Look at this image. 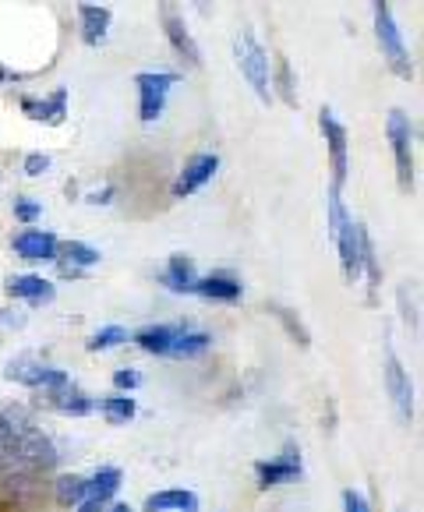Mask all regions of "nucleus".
<instances>
[{"mask_svg": "<svg viewBox=\"0 0 424 512\" xmlns=\"http://www.w3.org/2000/svg\"><path fill=\"white\" fill-rule=\"evenodd\" d=\"M110 512H135V509H131L128 502H117V505H114V509H110Z\"/></svg>", "mask_w": 424, "mask_h": 512, "instance_id": "c9c22d12", "label": "nucleus"}, {"mask_svg": "<svg viewBox=\"0 0 424 512\" xmlns=\"http://www.w3.org/2000/svg\"><path fill=\"white\" fill-rule=\"evenodd\" d=\"M343 512H371L368 502H364V495L357 488H347L343 491Z\"/></svg>", "mask_w": 424, "mask_h": 512, "instance_id": "473e14b6", "label": "nucleus"}, {"mask_svg": "<svg viewBox=\"0 0 424 512\" xmlns=\"http://www.w3.org/2000/svg\"><path fill=\"white\" fill-rule=\"evenodd\" d=\"M85 477L82 474H64V477H57V502L61 505H78L82 502V495H85Z\"/></svg>", "mask_w": 424, "mask_h": 512, "instance_id": "a878e982", "label": "nucleus"}, {"mask_svg": "<svg viewBox=\"0 0 424 512\" xmlns=\"http://www.w3.org/2000/svg\"><path fill=\"white\" fill-rule=\"evenodd\" d=\"M4 290H8L11 297H18V301H29V304H50L53 297H57V287L43 276H8Z\"/></svg>", "mask_w": 424, "mask_h": 512, "instance_id": "2eb2a0df", "label": "nucleus"}, {"mask_svg": "<svg viewBox=\"0 0 424 512\" xmlns=\"http://www.w3.org/2000/svg\"><path fill=\"white\" fill-rule=\"evenodd\" d=\"M0 325H15V329H22V325H25V311L0 308Z\"/></svg>", "mask_w": 424, "mask_h": 512, "instance_id": "72a5a7b5", "label": "nucleus"}, {"mask_svg": "<svg viewBox=\"0 0 424 512\" xmlns=\"http://www.w3.org/2000/svg\"><path fill=\"white\" fill-rule=\"evenodd\" d=\"M361 226L364 223H354V219H347V226L340 230V237H336V251H340V262H343V276L350 279V283H357L361 279Z\"/></svg>", "mask_w": 424, "mask_h": 512, "instance_id": "4468645a", "label": "nucleus"}, {"mask_svg": "<svg viewBox=\"0 0 424 512\" xmlns=\"http://www.w3.org/2000/svg\"><path fill=\"white\" fill-rule=\"evenodd\" d=\"M318 128H322L329 163H333V188L343 191V184H347V128L336 121V113L329 106H322V113H318Z\"/></svg>", "mask_w": 424, "mask_h": 512, "instance_id": "423d86ee", "label": "nucleus"}, {"mask_svg": "<svg viewBox=\"0 0 424 512\" xmlns=\"http://www.w3.org/2000/svg\"><path fill=\"white\" fill-rule=\"evenodd\" d=\"M163 29H167V36H170V43H174V50L181 53L184 61L188 64H202V53H198V46H195V39H191V32H188V25H184V18L181 15H174V8H163Z\"/></svg>", "mask_w": 424, "mask_h": 512, "instance_id": "dca6fc26", "label": "nucleus"}, {"mask_svg": "<svg viewBox=\"0 0 424 512\" xmlns=\"http://www.w3.org/2000/svg\"><path fill=\"white\" fill-rule=\"evenodd\" d=\"M181 82V75L174 71H142L135 78V89H138V121L142 124H156L167 110V99L170 89Z\"/></svg>", "mask_w": 424, "mask_h": 512, "instance_id": "f03ea898", "label": "nucleus"}, {"mask_svg": "<svg viewBox=\"0 0 424 512\" xmlns=\"http://www.w3.org/2000/svg\"><path fill=\"white\" fill-rule=\"evenodd\" d=\"M46 403H50L53 410H61V414H71V417H89L92 407L96 403L85 396L82 389H75V385H61V389H46Z\"/></svg>", "mask_w": 424, "mask_h": 512, "instance_id": "6ab92c4d", "label": "nucleus"}, {"mask_svg": "<svg viewBox=\"0 0 424 512\" xmlns=\"http://www.w3.org/2000/svg\"><path fill=\"white\" fill-rule=\"evenodd\" d=\"M198 297H209V301H223V304H237L241 301V283L227 272H212V276H198L195 283Z\"/></svg>", "mask_w": 424, "mask_h": 512, "instance_id": "f3484780", "label": "nucleus"}, {"mask_svg": "<svg viewBox=\"0 0 424 512\" xmlns=\"http://www.w3.org/2000/svg\"><path fill=\"white\" fill-rule=\"evenodd\" d=\"M96 407L110 424H128V421H135V414H138V403L131 400V396H106Z\"/></svg>", "mask_w": 424, "mask_h": 512, "instance_id": "5701e85b", "label": "nucleus"}, {"mask_svg": "<svg viewBox=\"0 0 424 512\" xmlns=\"http://www.w3.org/2000/svg\"><path fill=\"white\" fill-rule=\"evenodd\" d=\"M276 75H280L283 99H287V103L294 106V103H297V96H294V78H290V64H287V57H276Z\"/></svg>", "mask_w": 424, "mask_h": 512, "instance_id": "c756f323", "label": "nucleus"}, {"mask_svg": "<svg viewBox=\"0 0 424 512\" xmlns=\"http://www.w3.org/2000/svg\"><path fill=\"white\" fill-rule=\"evenodd\" d=\"M114 385H117V389H124V392L138 389V385H142V371H138V368H117L114 371Z\"/></svg>", "mask_w": 424, "mask_h": 512, "instance_id": "7c9ffc66", "label": "nucleus"}, {"mask_svg": "<svg viewBox=\"0 0 424 512\" xmlns=\"http://www.w3.org/2000/svg\"><path fill=\"white\" fill-rule=\"evenodd\" d=\"M128 339H131V332L124 329V325H103V329L89 339V350L92 354H103V350L121 347V343H128Z\"/></svg>", "mask_w": 424, "mask_h": 512, "instance_id": "393cba45", "label": "nucleus"}, {"mask_svg": "<svg viewBox=\"0 0 424 512\" xmlns=\"http://www.w3.org/2000/svg\"><path fill=\"white\" fill-rule=\"evenodd\" d=\"M209 332H198V329H188L181 339L174 343V350H170V357H202L205 350H209Z\"/></svg>", "mask_w": 424, "mask_h": 512, "instance_id": "b1692460", "label": "nucleus"}, {"mask_svg": "<svg viewBox=\"0 0 424 512\" xmlns=\"http://www.w3.org/2000/svg\"><path fill=\"white\" fill-rule=\"evenodd\" d=\"M188 329H191L188 322H174V325H145V329H138L131 339H135V343L145 350V354L170 357V350H174V343H177V339H181Z\"/></svg>", "mask_w": 424, "mask_h": 512, "instance_id": "f8f14e48", "label": "nucleus"}, {"mask_svg": "<svg viewBox=\"0 0 424 512\" xmlns=\"http://www.w3.org/2000/svg\"><path fill=\"white\" fill-rule=\"evenodd\" d=\"M375 39H379V50L382 57L389 61V68L396 71L400 78H410L414 68H410V53H407V43H403L400 29H396V18H393V8L389 4H375Z\"/></svg>", "mask_w": 424, "mask_h": 512, "instance_id": "7ed1b4c3", "label": "nucleus"}, {"mask_svg": "<svg viewBox=\"0 0 424 512\" xmlns=\"http://www.w3.org/2000/svg\"><path fill=\"white\" fill-rule=\"evenodd\" d=\"M326 212H329V237H340V230L347 226V205H343V198H340V191L329 184V195H326Z\"/></svg>", "mask_w": 424, "mask_h": 512, "instance_id": "bb28decb", "label": "nucleus"}, {"mask_svg": "<svg viewBox=\"0 0 424 512\" xmlns=\"http://www.w3.org/2000/svg\"><path fill=\"white\" fill-rule=\"evenodd\" d=\"M57 258H61L64 276H82V269H89V265L99 262V251L89 248V244H82V241H68V244L57 248Z\"/></svg>", "mask_w": 424, "mask_h": 512, "instance_id": "4be33fe9", "label": "nucleus"}, {"mask_svg": "<svg viewBox=\"0 0 424 512\" xmlns=\"http://www.w3.org/2000/svg\"><path fill=\"white\" fill-rule=\"evenodd\" d=\"M39 216H43V205H39L36 198H29V195L15 198V219H22V223H36Z\"/></svg>", "mask_w": 424, "mask_h": 512, "instance_id": "c85d7f7f", "label": "nucleus"}, {"mask_svg": "<svg viewBox=\"0 0 424 512\" xmlns=\"http://www.w3.org/2000/svg\"><path fill=\"white\" fill-rule=\"evenodd\" d=\"M4 378H11V382H18V385H29V389H61V385L71 382L68 371L46 368V364L32 361L29 354H22V357H15V361L4 364Z\"/></svg>", "mask_w": 424, "mask_h": 512, "instance_id": "39448f33", "label": "nucleus"}, {"mask_svg": "<svg viewBox=\"0 0 424 512\" xmlns=\"http://www.w3.org/2000/svg\"><path fill=\"white\" fill-rule=\"evenodd\" d=\"M11 248H15L18 258L43 262V258H57V248H61V241H57V234H50V230H22V234L11 241Z\"/></svg>", "mask_w": 424, "mask_h": 512, "instance_id": "ddd939ff", "label": "nucleus"}, {"mask_svg": "<svg viewBox=\"0 0 424 512\" xmlns=\"http://www.w3.org/2000/svg\"><path fill=\"white\" fill-rule=\"evenodd\" d=\"M145 512H198V498L188 488H167L145 498Z\"/></svg>", "mask_w": 424, "mask_h": 512, "instance_id": "aec40b11", "label": "nucleus"}, {"mask_svg": "<svg viewBox=\"0 0 424 512\" xmlns=\"http://www.w3.org/2000/svg\"><path fill=\"white\" fill-rule=\"evenodd\" d=\"M258 474V488H276V484H294L301 481L304 467H301V449L297 445H287V449L276 456V460H262L255 463Z\"/></svg>", "mask_w": 424, "mask_h": 512, "instance_id": "0eeeda50", "label": "nucleus"}, {"mask_svg": "<svg viewBox=\"0 0 424 512\" xmlns=\"http://www.w3.org/2000/svg\"><path fill=\"white\" fill-rule=\"evenodd\" d=\"M50 170V156L46 152H29L25 156V174L29 177H39V174H46Z\"/></svg>", "mask_w": 424, "mask_h": 512, "instance_id": "2f4dec72", "label": "nucleus"}, {"mask_svg": "<svg viewBox=\"0 0 424 512\" xmlns=\"http://www.w3.org/2000/svg\"><path fill=\"white\" fill-rule=\"evenodd\" d=\"M386 138H389V145H393L400 188L410 191V188H414V156H410V145H414V128H410V117L403 110H389Z\"/></svg>", "mask_w": 424, "mask_h": 512, "instance_id": "20e7f679", "label": "nucleus"}, {"mask_svg": "<svg viewBox=\"0 0 424 512\" xmlns=\"http://www.w3.org/2000/svg\"><path fill=\"white\" fill-rule=\"evenodd\" d=\"M273 311L283 318V325H287V329H290V336H294L297 343H301V347H308V343H311V336H308V329H304V325H301V318H297L290 308H280V304H276Z\"/></svg>", "mask_w": 424, "mask_h": 512, "instance_id": "cd10ccee", "label": "nucleus"}, {"mask_svg": "<svg viewBox=\"0 0 424 512\" xmlns=\"http://www.w3.org/2000/svg\"><path fill=\"white\" fill-rule=\"evenodd\" d=\"M216 170H220V156H216V152H198V156H191L174 184V198H188V195H195V191H202L205 184L216 177Z\"/></svg>", "mask_w": 424, "mask_h": 512, "instance_id": "6e6552de", "label": "nucleus"}, {"mask_svg": "<svg viewBox=\"0 0 424 512\" xmlns=\"http://www.w3.org/2000/svg\"><path fill=\"white\" fill-rule=\"evenodd\" d=\"M234 61H237V68H241L244 82L255 89V96L262 99V103H273V68H269L265 50L248 32L234 39Z\"/></svg>", "mask_w": 424, "mask_h": 512, "instance_id": "f257e3e1", "label": "nucleus"}, {"mask_svg": "<svg viewBox=\"0 0 424 512\" xmlns=\"http://www.w3.org/2000/svg\"><path fill=\"white\" fill-rule=\"evenodd\" d=\"M110 22H114V11L99 8V4H82L78 8V25H82V39L89 46H99L110 32Z\"/></svg>", "mask_w": 424, "mask_h": 512, "instance_id": "a211bd4d", "label": "nucleus"}, {"mask_svg": "<svg viewBox=\"0 0 424 512\" xmlns=\"http://www.w3.org/2000/svg\"><path fill=\"white\" fill-rule=\"evenodd\" d=\"M22 110L36 124H64L68 117V89H53L50 96H22Z\"/></svg>", "mask_w": 424, "mask_h": 512, "instance_id": "9d476101", "label": "nucleus"}, {"mask_svg": "<svg viewBox=\"0 0 424 512\" xmlns=\"http://www.w3.org/2000/svg\"><path fill=\"white\" fill-rule=\"evenodd\" d=\"M159 283H163V287H170L174 294H195V283H198L195 262H191V258L174 255V258H170V265H167V272L159 276Z\"/></svg>", "mask_w": 424, "mask_h": 512, "instance_id": "412c9836", "label": "nucleus"}, {"mask_svg": "<svg viewBox=\"0 0 424 512\" xmlns=\"http://www.w3.org/2000/svg\"><path fill=\"white\" fill-rule=\"evenodd\" d=\"M121 488V470L117 467H103L89 484H85V495L78 502V512H103L110 505V498Z\"/></svg>", "mask_w": 424, "mask_h": 512, "instance_id": "9b49d317", "label": "nucleus"}, {"mask_svg": "<svg viewBox=\"0 0 424 512\" xmlns=\"http://www.w3.org/2000/svg\"><path fill=\"white\" fill-rule=\"evenodd\" d=\"M386 389H389V400L393 407L400 410L403 421L414 417V385H410V375L403 371L400 357L393 350H386Z\"/></svg>", "mask_w": 424, "mask_h": 512, "instance_id": "1a4fd4ad", "label": "nucleus"}, {"mask_svg": "<svg viewBox=\"0 0 424 512\" xmlns=\"http://www.w3.org/2000/svg\"><path fill=\"white\" fill-rule=\"evenodd\" d=\"M110 198H114V191L103 188V191H92V195L85 198V202H89V205H106V202H110Z\"/></svg>", "mask_w": 424, "mask_h": 512, "instance_id": "f704fd0d", "label": "nucleus"}]
</instances>
